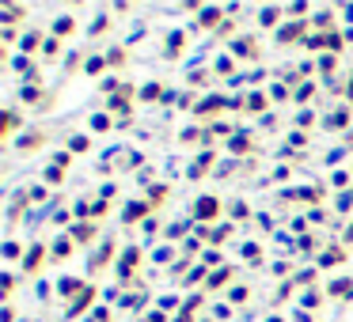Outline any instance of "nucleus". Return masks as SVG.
<instances>
[{
	"label": "nucleus",
	"instance_id": "obj_1",
	"mask_svg": "<svg viewBox=\"0 0 353 322\" xmlns=\"http://www.w3.org/2000/svg\"><path fill=\"white\" fill-rule=\"evenodd\" d=\"M209 213H216V201H213V197H201V205H198V216H209Z\"/></svg>",
	"mask_w": 353,
	"mask_h": 322
},
{
	"label": "nucleus",
	"instance_id": "obj_2",
	"mask_svg": "<svg viewBox=\"0 0 353 322\" xmlns=\"http://www.w3.org/2000/svg\"><path fill=\"white\" fill-rule=\"evenodd\" d=\"M39 258H42V250H39V246H34V250L27 254V269H34V266H39Z\"/></svg>",
	"mask_w": 353,
	"mask_h": 322
}]
</instances>
